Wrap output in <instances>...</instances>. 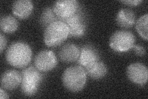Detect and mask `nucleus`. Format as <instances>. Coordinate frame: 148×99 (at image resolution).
<instances>
[{"label": "nucleus", "mask_w": 148, "mask_h": 99, "mask_svg": "<svg viewBox=\"0 0 148 99\" xmlns=\"http://www.w3.org/2000/svg\"><path fill=\"white\" fill-rule=\"evenodd\" d=\"M32 51L25 42H17L8 47L6 53L7 62L17 68H23L29 64L32 60Z\"/></svg>", "instance_id": "nucleus-1"}, {"label": "nucleus", "mask_w": 148, "mask_h": 99, "mask_svg": "<svg viewBox=\"0 0 148 99\" xmlns=\"http://www.w3.org/2000/svg\"><path fill=\"white\" fill-rule=\"evenodd\" d=\"M64 86L68 91L77 92L84 88L86 82V73L81 66H72L64 71L62 76Z\"/></svg>", "instance_id": "nucleus-2"}, {"label": "nucleus", "mask_w": 148, "mask_h": 99, "mask_svg": "<svg viewBox=\"0 0 148 99\" xmlns=\"http://www.w3.org/2000/svg\"><path fill=\"white\" fill-rule=\"evenodd\" d=\"M69 36V29L62 21H56L46 27L44 42L46 46L56 47L61 45Z\"/></svg>", "instance_id": "nucleus-3"}, {"label": "nucleus", "mask_w": 148, "mask_h": 99, "mask_svg": "<svg viewBox=\"0 0 148 99\" xmlns=\"http://www.w3.org/2000/svg\"><path fill=\"white\" fill-rule=\"evenodd\" d=\"M21 91L26 96L35 95L42 81V76L36 68L30 66L22 70Z\"/></svg>", "instance_id": "nucleus-4"}, {"label": "nucleus", "mask_w": 148, "mask_h": 99, "mask_svg": "<svg viewBox=\"0 0 148 99\" xmlns=\"http://www.w3.org/2000/svg\"><path fill=\"white\" fill-rule=\"evenodd\" d=\"M136 41L133 33L127 30H118L111 35L109 46L117 52H125L133 48Z\"/></svg>", "instance_id": "nucleus-5"}, {"label": "nucleus", "mask_w": 148, "mask_h": 99, "mask_svg": "<svg viewBox=\"0 0 148 99\" xmlns=\"http://www.w3.org/2000/svg\"><path fill=\"white\" fill-rule=\"evenodd\" d=\"M34 63L36 68L40 71L47 72L56 66L58 60L52 51L43 50L36 55Z\"/></svg>", "instance_id": "nucleus-6"}, {"label": "nucleus", "mask_w": 148, "mask_h": 99, "mask_svg": "<svg viewBox=\"0 0 148 99\" xmlns=\"http://www.w3.org/2000/svg\"><path fill=\"white\" fill-rule=\"evenodd\" d=\"M78 3L76 0H59L53 5V11L62 21L77 13Z\"/></svg>", "instance_id": "nucleus-7"}, {"label": "nucleus", "mask_w": 148, "mask_h": 99, "mask_svg": "<svg viewBox=\"0 0 148 99\" xmlns=\"http://www.w3.org/2000/svg\"><path fill=\"white\" fill-rule=\"evenodd\" d=\"M127 75L132 82L138 85H144L147 81L148 69L142 63H132L127 69Z\"/></svg>", "instance_id": "nucleus-8"}, {"label": "nucleus", "mask_w": 148, "mask_h": 99, "mask_svg": "<svg viewBox=\"0 0 148 99\" xmlns=\"http://www.w3.org/2000/svg\"><path fill=\"white\" fill-rule=\"evenodd\" d=\"M62 21L68 27L69 35L70 37H80L84 35L86 31V25L79 14L76 13Z\"/></svg>", "instance_id": "nucleus-9"}, {"label": "nucleus", "mask_w": 148, "mask_h": 99, "mask_svg": "<svg viewBox=\"0 0 148 99\" xmlns=\"http://www.w3.org/2000/svg\"><path fill=\"white\" fill-rule=\"evenodd\" d=\"M99 55L96 50L90 46H83L80 51L77 63L85 69L98 61Z\"/></svg>", "instance_id": "nucleus-10"}, {"label": "nucleus", "mask_w": 148, "mask_h": 99, "mask_svg": "<svg viewBox=\"0 0 148 99\" xmlns=\"http://www.w3.org/2000/svg\"><path fill=\"white\" fill-rule=\"evenodd\" d=\"M22 75L14 69L7 70L1 75V87L8 91H12L21 84Z\"/></svg>", "instance_id": "nucleus-11"}, {"label": "nucleus", "mask_w": 148, "mask_h": 99, "mask_svg": "<svg viewBox=\"0 0 148 99\" xmlns=\"http://www.w3.org/2000/svg\"><path fill=\"white\" fill-rule=\"evenodd\" d=\"M33 9L34 4L30 0H18L13 3L12 11L15 16L24 19L31 15Z\"/></svg>", "instance_id": "nucleus-12"}, {"label": "nucleus", "mask_w": 148, "mask_h": 99, "mask_svg": "<svg viewBox=\"0 0 148 99\" xmlns=\"http://www.w3.org/2000/svg\"><path fill=\"white\" fill-rule=\"evenodd\" d=\"M80 55V50L73 44H67L61 47L59 51L61 60L64 63H73L77 61Z\"/></svg>", "instance_id": "nucleus-13"}, {"label": "nucleus", "mask_w": 148, "mask_h": 99, "mask_svg": "<svg viewBox=\"0 0 148 99\" xmlns=\"http://www.w3.org/2000/svg\"><path fill=\"white\" fill-rule=\"evenodd\" d=\"M135 14L128 8H122L117 12L115 21L117 25L123 28H130L135 23Z\"/></svg>", "instance_id": "nucleus-14"}, {"label": "nucleus", "mask_w": 148, "mask_h": 99, "mask_svg": "<svg viewBox=\"0 0 148 99\" xmlns=\"http://www.w3.org/2000/svg\"><path fill=\"white\" fill-rule=\"evenodd\" d=\"M86 73L93 79L98 80L103 78L108 73L106 64L101 61H97L90 67L85 69Z\"/></svg>", "instance_id": "nucleus-15"}, {"label": "nucleus", "mask_w": 148, "mask_h": 99, "mask_svg": "<svg viewBox=\"0 0 148 99\" xmlns=\"http://www.w3.org/2000/svg\"><path fill=\"white\" fill-rule=\"evenodd\" d=\"M18 23L16 19L11 15L5 16L1 17L0 21L1 29L4 33L11 34L17 30Z\"/></svg>", "instance_id": "nucleus-16"}, {"label": "nucleus", "mask_w": 148, "mask_h": 99, "mask_svg": "<svg viewBox=\"0 0 148 99\" xmlns=\"http://www.w3.org/2000/svg\"><path fill=\"white\" fill-rule=\"evenodd\" d=\"M147 21L148 15L146 13L139 18L136 22V29L137 32L143 39L146 41L148 39Z\"/></svg>", "instance_id": "nucleus-17"}, {"label": "nucleus", "mask_w": 148, "mask_h": 99, "mask_svg": "<svg viewBox=\"0 0 148 99\" xmlns=\"http://www.w3.org/2000/svg\"><path fill=\"white\" fill-rule=\"evenodd\" d=\"M55 13L53 9L49 8H46L43 11L40 17V22L41 24L46 27L51 24L58 21L57 17H56Z\"/></svg>", "instance_id": "nucleus-18"}, {"label": "nucleus", "mask_w": 148, "mask_h": 99, "mask_svg": "<svg viewBox=\"0 0 148 99\" xmlns=\"http://www.w3.org/2000/svg\"><path fill=\"white\" fill-rule=\"evenodd\" d=\"M133 48L134 49V51H135V53L136 55L140 56H144L146 53V50L144 48V47L140 46V45H134Z\"/></svg>", "instance_id": "nucleus-19"}, {"label": "nucleus", "mask_w": 148, "mask_h": 99, "mask_svg": "<svg viewBox=\"0 0 148 99\" xmlns=\"http://www.w3.org/2000/svg\"><path fill=\"white\" fill-rule=\"evenodd\" d=\"M120 2L127 5L136 6L139 5L142 1L141 0H123V1H120Z\"/></svg>", "instance_id": "nucleus-20"}, {"label": "nucleus", "mask_w": 148, "mask_h": 99, "mask_svg": "<svg viewBox=\"0 0 148 99\" xmlns=\"http://www.w3.org/2000/svg\"><path fill=\"white\" fill-rule=\"evenodd\" d=\"M6 44H7L6 38L3 34H0V47H1V48H0V51H1V54L3 53L4 49L5 48Z\"/></svg>", "instance_id": "nucleus-21"}, {"label": "nucleus", "mask_w": 148, "mask_h": 99, "mask_svg": "<svg viewBox=\"0 0 148 99\" xmlns=\"http://www.w3.org/2000/svg\"><path fill=\"white\" fill-rule=\"evenodd\" d=\"M0 98L1 99H7L9 98V96L7 93L3 90V89L1 87L0 89Z\"/></svg>", "instance_id": "nucleus-22"}]
</instances>
